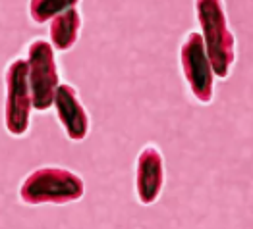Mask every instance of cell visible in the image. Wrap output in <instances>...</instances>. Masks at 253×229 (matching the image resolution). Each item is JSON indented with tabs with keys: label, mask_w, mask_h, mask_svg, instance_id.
I'll return each mask as SVG.
<instances>
[{
	"label": "cell",
	"mask_w": 253,
	"mask_h": 229,
	"mask_svg": "<svg viewBox=\"0 0 253 229\" xmlns=\"http://www.w3.org/2000/svg\"><path fill=\"white\" fill-rule=\"evenodd\" d=\"M35 110L29 85V69L25 58H14L6 67V98L4 125L12 137H23L29 131L31 114Z\"/></svg>",
	"instance_id": "cell-3"
},
{
	"label": "cell",
	"mask_w": 253,
	"mask_h": 229,
	"mask_svg": "<svg viewBox=\"0 0 253 229\" xmlns=\"http://www.w3.org/2000/svg\"><path fill=\"white\" fill-rule=\"evenodd\" d=\"M54 112L70 141L80 143L89 135L91 120L74 85L62 83L58 87L56 98H54Z\"/></svg>",
	"instance_id": "cell-7"
},
{
	"label": "cell",
	"mask_w": 253,
	"mask_h": 229,
	"mask_svg": "<svg viewBox=\"0 0 253 229\" xmlns=\"http://www.w3.org/2000/svg\"><path fill=\"white\" fill-rule=\"evenodd\" d=\"M82 0H29V18L33 23L42 25L46 21H52L60 14L78 8Z\"/></svg>",
	"instance_id": "cell-9"
},
{
	"label": "cell",
	"mask_w": 253,
	"mask_h": 229,
	"mask_svg": "<svg viewBox=\"0 0 253 229\" xmlns=\"http://www.w3.org/2000/svg\"><path fill=\"white\" fill-rule=\"evenodd\" d=\"M193 8L214 75L226 79L236 62V37L228 25L224 0H195Z\"/></svg>",
	"instance_id": "cell-1"
},
{
	"label": "cell",
	"mask_w": 253,
	"mask_h": 229,
	"mask_svg": "<svg viewBox=\"0 0 253 229\" xmlns=\"http://www.w3.org/2000/svg\"><path fill=\"white\" fill-rule=\"evenodd\" d=\"M80 33H82V14L78 8H72L60 14L58 18L50 21V27H48L50 42L58 52L72 50L76 42L80 41Z\"/></svg>",
	"instance_id": "cell-8"
},
{
	"label": "cell",
	"mask_w": 253,
	"mask_h": 229,
	"mask_svg": "<svg viewBox=\"0 0 253 229\" xmlns=\"http://www.w3.org/2000/svg\"><path fill=\"white\" fill-rule=\"evenodd\" d=\"M25 60L29 69V85L33 93L35 110L46 112L54 108L56 91L62 83L58 75V64H56L52 42L44 39H33L27 44Z\"/></svg>",
	"instance_id": "cell-4"
},
{
	"label": "cell",
	"mask_w": 253,
	"mask_h": 229,
	"mask_svg": "<svg viewBox=\"0 0 253 229\" xmlns=\"http://www.w3.org/2000/svg\"><path fill=\"white\" fill-rule=\"evenodd\" d=\"M180 67L188 81L191 97L201 102L209 104L214 98V69L203 35L199 31H190L180 46Z\"/></svg>",
	"instance_id": "cell-5"
},
{
	"label": "cell",
	"mask_w": 253,
	"mask_h": 229,
	"mask_svg": "<svg viewBox=\"0 0 253 229\" xmlns=\"http://www.w3.org/2000/svg\"><path fill=\"white\" fill-rule=\"evenodd\" d=\"M165 189V158L159 146L147 145L141 148L135 162V195L137 200L149 206L159 200Z\"/></svg>",
	"instance_id": "cell-6"
},
{
	"label": "cell",
	"mask_w": 253,
	"mask_h": 229,
	"mask_svg": "<svg viewBox=\"0 0 253 229\" xmlns=\"http://www.w3.org/2000/svg\"><path fill=\"white\" fill-rule=\"evenodd\" d=\"M85 195L84 179L66 167H37L23 177L20 185V200L27 206L56 204L64 206L82 200Z\"/></svg>",
	"instance_id": "cell-2"
}]
</instances>
